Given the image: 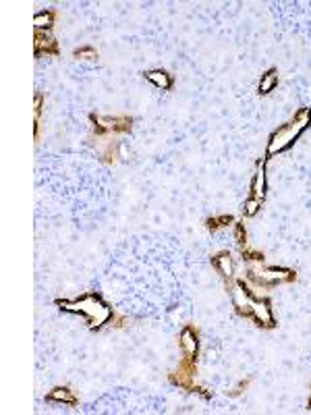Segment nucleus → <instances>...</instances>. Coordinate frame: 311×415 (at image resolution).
<instances>
[{
    "label": "nucleus",
    "mask_w": 311,
    "mask_h": 415,
    "mask_svg": "<svg viewBox=\"0 0 311 415\" xmlns=\"http://www.w3.org/2000/svg\"><path fill=\"white\" fill-rule=\"evenodd\" d=\"M233 299V310L239 318L251 322L260 330H276L278 320L272 308V295L258 293L243 276L233 283L231 289H226Z\"/></svg>",
    "instance_id": "1"
},
{
    "label": "nucleus",
    "mask_w": 311,
    "mask_h": 415,
    "mask_svg": "<svg viewBox=\"0 0 311 415\" xmlns=\"http://www.w3.org/2000/svg\"><path fill=\"white\" fill-rule=\"evenodd\" d=\"M54 306L64 314L81 316L91 333H100L106 326H110L112 318L116 316V310L98 293L89 291L75 299H54Z\"/></svg>",
    "instance_id": "2"
},
{
    "label": "nucleus",
    "mask_w": 311,
    "mask_h": 415,
    "mask_svg": "<svg viewBox=\"0 0 311 415\" xmlns=\"http://www.w3.org/2000/svg\"><path fill=\"white\" fill-rule=\"evenodd\" d=\"M311 129V108L310 106H301L295 110V114L283 123L281 127H276L270 137H268V143H266V160H272L289 150L295 148V143L303 137L305 131Z\"/></svg>",
    "instance_id": "3"
},
{
    "label": "nucleus",
    "mask_w": 311,
    "mask_h": 415,
    "mask_svg": "<svg viewBox=\"0 0 311 415\" xmlns=\"http://www.w3.org/2000/svg\"><path fill=\"white\" fill-rule=\"evenodd\" d=\"M245 281L262 295H272V291L281 285H293L299 281V272L295 268L287 266H268V264H256L247 266L243 272Z\"/></svg>",
    "instance_id": "4"
},
{
    "label": "nucleus",
    "mask_w": 311,
    "mask_h": 415,
    "mask_svg": "<svg viewBox=\"0 0 311 415\" xmlns=\"http://www.w3.org/2000/svg\"><path fill=\"white\" fill-rule=\"evenodd\" d=\"M87 121H89L91 137H123V135H129L135 127V118L127 112H118V114L89 112Z\"/></svg>",
    "instance_id": "5"
},
{
    "label": "nucleus",
    "mask_w": 311,
    "mask_h": 415,
    "mask_svg": "<svg viewBox=\"0 0 311 415\" xmlns=\"http://www.w3.org/2000/svg\"><path fill=\"white\" fill-rule=\"evenodd\" d=\"M197 372H199V364L181 357V362L168 372V385L187 395H195V389L199 387Z\"/></svg>",
    "instance_id": "6"
},
{
    "label": "nucleus",
    "mask_w": 311,
    "mask_h": 415,
    "mask_svg": "<svg viewBox=\"0 0 311 415\" xmlns=\"http://www.w3.org/2000/svg\"><path fill=\"white\" fill-rule=\"evenodd\" d=\"M96 154V158L106 164V166H112L118 162L121 158V148H123V141L121 137H91L89 135V141H87Z\"/></svg>",
    "instance_id": "7"
},
{
    "label": "nucleus",
    "mask_w": 311,
    "mask_h": 415,
    "mask_svg": "<svg viewBox=\"0 0 311 415\" xmlns=\"http://www.w3.org/2000/svg\"><path fill=\"white\" fill-rule=\"evenodd\" d=\"M179 349L181 357L199 364L202 355V333L195 324H185L179 333Z\"/></svg>",
    "instance_id": "8"
},
{
    "label": "nucleus",
    "mask_w": 311,
    "mask_h": 415,
    "mask_svg": "<svg viewBox=\"0 0 311 415\" xmlns=\"http://www.w3.org/2000/svg\"><path fill=\"white\" fill-rule=\"evenodd\" d=\"M210 264H212V268L216 270V274L222 279V283H224L226 289H231L233 283L239 279V276H237L235 258H233V254H231L229 249H220V251L212 254V256H210Z\"/></svg>",
    "instance_id": "9"
},
{
    "label": "nucleus",
    "mask_w": 311,
    "mask_h": 415,
    "mask_svg": "<svg viewBox=\"0 0 311 415\" xmlns=\"http://www.w3.org/2000/svg\"><path fill=\"white\" fill-rule=\"evenodd\" d=\"M33 56L35 58H58L60 46L52 31H33Z\"/></svg>",
    "instance_id": "10"
},
{
    "label": "nucleus",
    "mask_w": 311,
    "mask_h": 415,
    "mask_svg": "<svg viewBox=\"0 0 311 415\" xmlns=\"http://www.w3.org/2000/svg\"><path fill=\"white\" fill-rule=\"evenodd\" d=\"M266 166H268V160H266V156H262L256 162V170H254L251 183H249V195L260 200L262 204L268 197V170H266Z\"/></svg>",
    "instance_id": "11"
},
{
    "label": "nucleus",
    "mask_w": 311,
    "mask_h": 415,
    "mask_svg": "<svg viewBox=\"0 0 311 415\" xmlns=\"http://www.w3.org/2000/svg\"><path fill=\"white\" fill-rule=\"evenodd\" d=\"M44 401L50 403V405H66V407H71V409L79 407V397H77L75 391H73L71 387H66V385L52 387V389L46 393Z\"/></svg>",
    "instance_id": "12"
},
{
    "label": "nucleus",
    "mask_w": 311,
    "mask_h": 415,
    "mask_svg": "<svg viewBox=\"0 0 311 415\" xmlns=\"http://www.w3.org/2000/svg\"><path fill=\"white\" fill-rule=\"evenodd\" d=\"M143 79H145L148 83H152V85H154L156 89H160V91H172L175 85H177V77H175L168 69H162V67L143 71Z\"/></svg>",
    "instance_id": "13"
},
{
    "label": "nucleus",
    "mask_w": 311,
    "mask_h": 415,
    "mask_svg": "<svg viewBox=\"0 0 311 415\" xmlns=\"http://www.w3.org/2000/svg\"><path fill=\"white\" fill-rule=\"evenodd\" d=\"M278 85H281V71H278L276 67H270V69H266V71L262 73V77L258 79L256 91H258L260 98H266V96H270L272 91H276Z\"/></svg>",
    "instance_id": "14"
},
{
    "label": "nucleus",
    "mask_w": 311,
    "mask_h": 415,
    "mask_svg": "<svg viewBox=\"0 0 311 415\" xmlns=\"http://www.w3.org/2000/svg\"><path fill=\"white\" fill-rule=\"evenodd\" d=\"M237 222V218L233 216V214H212V216H206L204 218V227H206V231H210V233H220V231H224V229H229V227H233Z\"/></svg>",
    "instance_id": "15"
},
{
    "label": "nucleus",
    "mask_w": 311,
    "mask_h": 415,
    "mask_svg": "<svg viewBox=\"0 0 311 415\" xmlns=\"http://www.w3.org/2000/svg\"><path fill=\"white\" fill-rule=\"evenodd\" d=\"M56 17H58V10H56V8L37 10L35 17H33V31H52V29H54V23H56Z\"/></svg>",
    "instance_id": "16"
},
{
    "label": "nucleus",
    "mask_w": 311,
    "mask_h": 415,
    "mask_svg": "<svg viewBox=\"0 0 311 415\" xmlns=\"http://www.w3.org/2000/svg\"><path fill=\"white\" fill-rule=\"evenodd\" d=\"M44 91H35L33 96V139L39 141V125H42V110H44Z\"/></svg>",
    "instance_id": "17"
},
{
    "label": "nucleus",
    "mask_w": 311,
    "mask_h": 415,
    "mask_svg": "<svg viewBox=\"0 0 311 415\" xmlns=\"http://www.w3.org/2000/svg\"><path fill=\"white\" fill-rule=\"evenodd\" d=\"M239 256H241V260H243L245 264H249V266H256V264H266V254H264L262 249L254 247V245L241 247V249H239Z\"/></svg>",
    "instance_id": "18"
},
{
    "label": "nucleus",
    "mask_w": 311,
    "mask_h": 415,
    "mask_svg": "<svg viewBox=\"0 0 311 415\" xmlns=\"http://www.w3.org/2000/svg\"><path fill=\"white\" fill-rule=\"evenodd\" d=\"M73 58L81 60V62H98L100 60V52L96 50V46L83 44V46H79V48L73 50Z\"/></svg>",
    "instance_id": "19"
},
{
    "label": "nucleus",
    "mask_w": 311,
    "mask_h": 415,
    "mask_svg": "<svg viewBox=\"0 0 311 415\" xmlns=\"http://www.w3.org/2000/svg\"><path fill=\"white\" fill-rule=\"evenodd\" d=\"M233 241L237 243V247H247L249 245V233H247V227H245V220H237L233 227Z\"/></svg>",
    "instance_id": "20"
},
{
    "label": "nucleus",
    "mask_w": 311,
    "mask_h": 415,
    "mask_svg": "<svg viewBox=\"0 0 311 415\" xmlns=\"http://www.w3.org/2000/svg\"><path fill=\"white\" fill-rule=\"evenodd\" d=\"M251 382H254V378L251 376H245V378H241L235 387H231V389H226V397L229 399H239V397H243L247 391H249V387H251Z\"/></svg>",
    "instance_id": "21"
},
{
    "label": "nucleus",
    "mask_w": 311,
    "mask_h": 415,
    "mask_svg": "<svg viewBox=\"0 0 311 415\" xmlns=\"http://www.w3.org/2000/svg\"><path fill=\"white\" fill-rule=\"evenodd\" d=\"M262 202L260 200H256V197H247L245 202H243V208H241V214H243V218H256L258 214H260V210H262Z\"/></svg>",
    "instance_id": "22"
},
{
    "label": "nucleus",
    "mask_w": 311,
    "mask_h": 415,
    "mask_svg": "<svg viewBox=\"0 0 311 415\" xmlns=\"http://www.w3.org/2000/svg\"><path fill=\"white\" fill-rule=\"evenodd\" d=\"M127 324H129V318H127V316H123V314H118V312H116V316H114V318H112V322H110V326H112V328H125Z\"/></svg>",
    "instance_id": "23"
},
{
    "label": "nucleus",
    "mask_w": 311,
    "mask_h": 415,
    "mask_svg": "<svg viewBox=\"0 0 311 415\" xmlns=\"http://www.w3.org/2000/svg\"><path fill=\"white\" fill-rule=\"evenodd\" d=\"M305 409L311 412V382H310V397H308V403H305Z\"/></svg>",
    "instance_id": "24"
}]
</instances>
